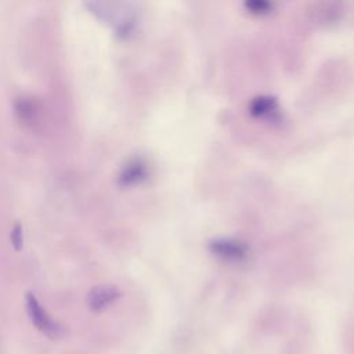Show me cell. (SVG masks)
<instances>
[{"instance_id": "1", "label": "cell", "mask_w": 354, "mask_h": 354, "mask_svg": "<svg viewBox=\"0 0 354 354\" xmlns=\"http://www.w3.org/2000/svg\"><path fill=\"white\" fill-rule=\"evenodd\" d=\"M26 311L32 321V324L46 336L48 337H57L59 335V326L55 324V321L48 315V313L41 307L39 300L33 293H28L25 297Z\"/></svg>"}, {"instance_id": "2", "label": "cell", "mask_w": 354, "mask_h": 354, "mask_svg": "<svg viewBox=\"0 0 354 354\" xmlns=\"http://www.w3.org/2000/svg\"><path fill=\"white\" fill-rule=\"evenodd\" d=\"M209 250L227 261H242L249 256L248 245L232 238H217L210 241Z\"/></svg>"}, {"instance_id": "3", "label": "cell", "mask_w": 354, "mask_h": 354, "mask_svg": "<svg viewBox=\"0 0 354 354\" xmlns=\"http://www.w3.org/2000/svg\"><path fill=\"white\" fill-rule=\"evenodd\" d=\"M149 176L148 163L141 158H133L127 160L119 171L118 183L122 187H131L145 181Z\"/></svg>"}, {"instance_id": "4", "label": "cell", "mask_w": 354, "mask_h": 354, "mask_svg": "<svg viewBox=\"0 0 354 354\" xmlns=\"http://www.w3.org/2000/svg\"><path fill=\"white\" fill-rule=\"evenodd\" d=\"M120 295V290L115 285H97L88 292L87 304L91 311L98 313L118 300Z\"/></svg>"}, {"instance_id": "5", "label": "cell", "mask_w": 354, "mask_h": 354, "mask_svg": "<svg viewBox=\"0 0 354 354\" xmlns=\"http://www.w3.org/2000/svg\"><path fill=\"white\" fill-rule=\"evenodd\" d=\"M278 109V100L272 95H259L249 105V112L254 118H268L277 113Z\"/></svg>"}, {"instance_id": "6", "label": "cell", "mask_w": 354, "mask_h": 354, "mask_svg": "<svg viewBox=\"0 0 354 354\" xmlns=\"http://www.w3.org/2000/svg\"><path fill=\"white\" fill-rule=\"evenodd\" d=\"M15 115L24 124H33L37 119V106L30 97H19L17 98L15 104Z\"/></svg>"}, {"instance_id": "7", "label": "cell", "mask_w": 354, "mask_h": 354, "mask_svg": "<svg viewBox=\"0 0 354 354\" xmlns=\"http://www.w3.org/2000/svg\"><path fill=\"white\" fill-rule=\"evenodd\" d=\"M272 3L266 1V0H249L245 1V8L249 10L252 14H257V15H263V14H268L272 10Z\"/></svg>"}, {"instance_id": "8", "label": "cell", "mask_w": 354, "mask_h": 354, "mask_svg": "<svg viewBox=\"0 0 354 354\" xmlns=\"http://www.w3.org/2000/svg\"><path fill=\"white\" fill-rule=\"evenodd\" d=\"M11 241H12V245L15 246L17 250H19L24 245V238H22V227L21 224H17L12 231H11Z\"/></svg>"}]
</instances>
